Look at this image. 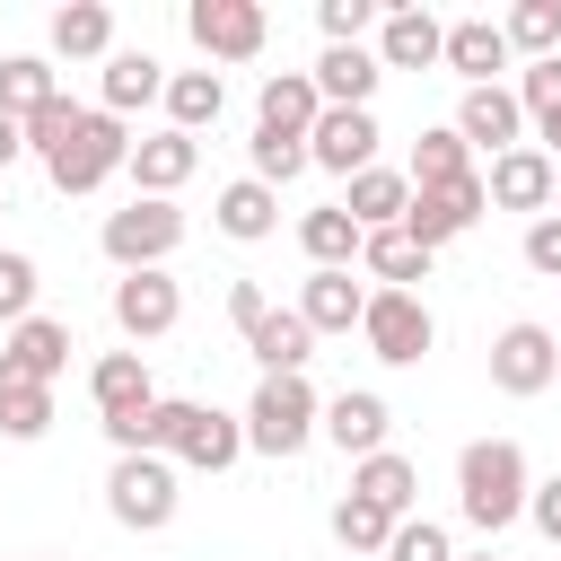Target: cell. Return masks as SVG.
I'll return each mask as SVG.
<instances>
[{
  "mask_svg": "<svg viewBox=\"0 0 561 561\" xmlns=\"http://www.w3.org/2000/svg\"><path fill=\"white\" fill-rule=\"evenodd\" d=\"M535 500V473H526V447L517 438H473L456 456V508L473 535H508Z\"/></svg>",
  "mask_w": 561,
  "mask_h": 561,
  "instance_id": "obj_1",
  "label": "cell"
},
{
  "mask_svg": "<svg viewBox=\"0 0 561 561\" xmlns=\"http://www.w3.org/2000/svg\"><path fill=\"white\" fill-rule=\"evenodd\" d=\"M228 324H237V342L263 359V377H307L316 333H307V316H298V307H272L254 280H228Z\"/></svg>",
  "mask_w": 561,
  "mask_h": 561,
  "instance_id": "obj_2",
  "label": "cell"
},
{
  "mask_svg": "<svg viewBox=\"0 0 561 561\" xmlns=\"http://www.w3.org/2000/svg\"><path fill=\"white\" fill-rule=\"evenodd\" d=\"M307 438H324V403L307 377H263L245 394V447L254 456H298Z\"/></svg>",
  "mask_w": 561,
  "mask_h": 561,
  "instance_id": "obj_3",
  "label": "cell"
},
{
  "mask_svg": "<svg viewBox=\"0 0 561 561\" xmlns=\"http://www.w3.org/2000/svg\"><path fill=\"white\" fill-rule=\"evenodd\" d=\"M96 245H105V263H114V272H167V254L184 245V210H175V202L131 193L123 210H105Z\"/></svg>",
  "mask_w": 561,
  "mask_h": 561,
  "instance_id": "obj_4",
  "label": "cell"
},
{
  "mask_svg": "<svg viewBox=\"0 0 561 561\" xmlns=\"http://www.w3.org/2000/svg\"><path fill=\"white\" fill-rule=\"evenodd\" d=\"M131 167V131H123V114H105V105H88L79 114V131L44 158V175H53V193H96L105 175H123Z\"/></svg>",
  "mask_w": 561,
  "mask_h": 561,
  "instance_id": "obj_5",
  "label": "cell"
},
{
  "mask_svg": "<svg viewBox=\"0 0 561 561\" xmlns=\"http://www.w3.org/2000/svg\"><path fill=\"white\" fill-rule=\"evenodd\" d=\"M359 342H368V359H386V368H421L430 342H438V316L421 307V289H368Z\"/></svg>",
  "mask_w": 561,
  "mask_h": 561,
  "instance_id": "obj_6",
  "label": "cell"
},
{
  "mask_svg": "<svg viewBox=\"0 0 561 561\" xmlns=\"http://www.w3.org/2000/svg\"><path fill=\"white\" fill-rule=\"evenodd\" d=\"M105 508H114V526H131V535L175 526V508H184L175 465H167V456H114V473H105Z\"/></svg>",
  "mask_w": 561,
  "mask_h": 561,
  "instance_id": "obj_7",
  "label": "cell"
},
{
  "mask_svg": "<svg viewBox=\"0 0 561 561\" xmlns=\"http://www.w3.org/2000/svg\"><path fill=\"white\" fill-rule=\"evenodd\" d=\"M184 35H193L210 61H254V53L272 44V18H263V0H193V9H184Z\"/></svg>",
  "mask_w": 561,
  "mask_h": 561,
  "instance_id": "obj_8",
  "label": "cell"
},
{
  "mask_svg": "<svg viewBox=\"0 0 561 561\" xmlns=\"http://www.w3.org/2000/svg\"><path fill=\"white\" fill-rule=\"evenodd\" d=\"M491 210V193H482V175H465V184H412V210H403V237L412 245H456L473 219Z\"/></svg>",
  "mask_w": 561,
  "mask_h": 561,
  "instance_id": "obj_9",
  "label": "cell"
},
{
  "mask_svg": "<svg viewBox=\"0 0 561 561\" xmlns=\"http://www.w3.org/2000/svg\"><path fill=\"white\" fill-rule=\"evenodd\" d=\"M561 377V342H552V324H500L491 333V386L500 394H543Z\"/></svg>",
  "mask_w": 561,
  "mask_h": 561,
  "instance_id": "obj_10",
  "label": "cell"
},
{
  "mask_svg": "<svg viewBox=\"0 0 561 561\" xmlns=\"http://www.w3.org/2000/svg\"><path fill=\"white\" fill-rule=\"evenodd\" d=\"M377 140H386V131H377V114H368V105H324V114H316V131H307V158H316L324 175H342V184H351V175H368V167H377Z\"/></svg>",
  "mask_w": 561,
  "mask_h": 561,
  "instance_id": "obj_11",
  "label": "cell"
},
{
  "mask_svg": "<svg viewBox=\"0 0 561 561\" xmlns=\"http://www.w3.org/2000/svg\"><path fill=\"white\" fill-rule=\"evenodd\" d=\"M456 131H465L473 158L526 149V105H517V88H465V96H456Z\"/></svg>",
  "mask_w": 561,
  "mask_h": 561,
  "instance_id": "obj_12",
  "label": "cell"
},
{
  "mask_svg": "<svg viewBox=\"0 0 561 561\" xmlns=\"http://www.w3.org/2000/svg\"><path fill=\"white\" fill-rule=\"evenodd\" d=\"M184 324V289L167 280V272H123L114 280V333L123 342H158V333H175Z\"/></svg>",
  "mask_w": 561,
  "mask_h": 561,
  "instance_id": "obj_13",
  "label": "cell"
},
{
  "mask_svg": "<svg viewBox=\"0 0 561 561\" xmlns=\"http://www.w3.org/2000/svg\"><path fill=\"white\" fill-rule=\"evenodd\" d=\"M482 193H491V210H552V193H561V167L526 140V149H508V158H491V175H482Z\"/></svg>",
  "mask_w": 561,
  "mask_h": 561,
  "instance_id": "obj_14",
  "label": "cell"
},
{
  "mask_svg": "<svg viewBox=\"0 0 561 561\" xmlns=\"http://www.w3.org/2000/svg\"><path fill=\"white\" fill-rule=\"evenodd\" d=\"M193 167H202V140L167 123V131L131 140V167H123V175H131V184H140L149 202H175V184H193Z\"/></svg>",
  "mask_w": 561,
  "mask_h": 561,
  "instance_id": "obj_15",
  "label": "cell"
},
{
  "mask_svg": "<svg viewBox=\"0 0 561 561\" xmlns=\"http://www.w3.org/2000/svg\"><path fill=\"white\" fill-rule=\"evenodd\" d=\"M88 394H96V421H105V430H123V421H140V412L158 403V386H149V359H140V351H105V359L88 368Z\"/></svg>",
  "mask_w": 561,
  "mask_h": 561,
  "instance_id": "obj_16",
  "label": "cell"
},
{
  "mask_svg": "<svg viewBox=\"0 0 561 561\" xmlns=\"http://www.w3.org/2000/svg\"><path fill=\"white\" fill-rule=\"evenodd\" d=\"M386 430H394V412H386V394H368V386H342L333 403H324V438L359 465V456H386Z\"/></svg>",
  "mask_w": 561,
  "mask_h": 561,
  "instance_id": "obj_17",
  "label": "cell"
},
{
  "mask_svg": "<svg viewBox=\"0 0 561 561\" xmlns=\"http://www.w3.org/2000/svg\"><path fill=\"white\" fill-rule=\"evenodd\" d=\"M70 324L61 316H26V324H9V342H0V368L9 377H35V386H53L61 368H70Z\"/></svg>",
  "mask_w": 561,
  "mask_h": 561,
  "instance_id": "obj_18",
  "label": "cell"
},
{
  "mask_svg": "<svg viewBox=\"0 0 561 561\" xmlns=\"http://www.w3.org/2000/svg\"><path fill=\"white\" fill-rule=\"evenodd\" d=\"M377 61L386 70H430V61H447V26L430 9H412V0H394L386 26H377Z\"/></svg>",
  "mask_w": 561,
  "mask_h": 561,
  "instance_id": "obj_19",
  "label": "cell"
},
{
  "mask_svg": "<svg viewBox=\"0 0 561 561\" xmlns=\"http://www.w3.org/2000/svg\"><path fill=\"white\" fill-rule=\"evenodd\" d=\"M447 70H456L465 88H500V70H508L500 18H456V26H447Z\"/></svg>",
  "mask_w": 561,
  "mask_h": 561,
  "instance_id": "obj_20",
  "label": "cell"
},
{
  "mask_svg": "<svg viewBox=\"0 0 561 561\" xmlns=\"http://www.w3.org/2000/svg\"><path fill=\"white\" fill-rule=\"evenodd\" d=\"M307 79H316V96H324V105H368V96H377V79H386V61H377L368 44H324Z\"/></svg>",
  "mask_w": 561,
  "mask_h": 561,
  "instance_id": "obj_21",
  "label": "cell"
},
{
  "mask_svg": "<svg viewBox=\"0 0 561 561\" xmlns=\"http://www.w3.org/2000/svg\"><path fill=\"white\" fill-rule=\"evenodd\" d=\"M167 79H175V70H167L158 53H114V61H105V79H96V105H105V114L167 105Z\"/></svg>",
  "mask_w": 561,
  "mask_h": 561,
  "instance_id": "obj_22",
  "label": "cell"
},
{
  "mask_svg": "<svg viewBox=\"0 0 561 561\" xmlns=\"http://www.w3.org/2000/svg\"><path fill=\"white\" fill-rule=\"evenodd\" d=\"M316 114H324V96H316V79H307V70H272V79H263V96H254V123H263V131H289V140H307V131H316Z\"/></svg>",
  "mask_w": 561,
  "mask_h": 561,
  "instance_id": "obj_23",
  "label": "cell"
},
{
  "mask_svg": "<svg viewBox=\"0 0 561 561\" xmlns=\"http://www.w3.org/2000/svg\"><path fill=\"white\" fill-rule=\"evenodd\" d=\"M342 210L359 219V237H386V228H403V210H412V175H394V167H368V175H351Z\"/></svg>",
  "mask_w": 561,
  "mask_h": 561,
  "instance_id": "obj_24",
  "label": "cell"
},
{
  "mask_svg": "<svg viewBox=\"0 0 561 561\" xmlns=\"http://www.w3.org/2000/svg\"><path fill=\"white\" fill-rule=\"evenodd\" d=\"M210 219H219V237H237V245H263V237L280 228V193H272V184H254V175H237V184H219Z\"/></svg>",
  "mask_w": 561,
  "mask_h": 561,
  "instance_id": "obj_25",
  "label": "cell"
},
{
  "mask_svg": "<svg viewBox=\"0 0 561 561\" xmlns=\"http://www.w3.org/2000/svg\"><path fill=\"white\" fill-rule=\"evenodd\" d=\"M53 53L61 61H114V9L105 0H61L53 9Z\"/></svg>",
  "mask_w": 561,
  "mask_h": 561,
  "instance_id": "obj_26",
  "label": "cell"
},
{
  "mask_svg": "<svg viewBox=\"0 0 561 561\" xmlns=\"http://www.w3.org/2000/svg\"><path fill=\"white\" fill-rule=\"evenodd\" d=\"M298 245H307V272H351L368 237H359V219H351L342 202H324V210L298 219Z\"/></svg>",
  "mask_w": 561,
  "mask_h": 561,
  "instance_id": "obj_27",
  "label": "cell"
},
{
  "mask_svg": "<svg viewBox=\"0 0 561 561\" xmlns=\"http://www.w3.org/2000/svg\"><path fill=\"white\" fill-rule=\"evenodd\" d=\"M298 316H307V333H351V324L368 316V289H359L351 272H307Z\"/></svg>",
  "mask_w": 561,
  "mask_h": 561,
  "instance_id": "obj_28",
  "label": "cell"
},
{
  "mask_svg": "<svg viewBox=\"0 0 561 561\" xmlns=\"http://www.w3.org/2000/svg\"><path fill=\"white\" fill-rule=\"evenodd\" d=\"M53 96H61V70H53L44 53H0V114H9V123L44 114Z\"/></svg>",
  "mask_w": 561,
  "mask_h": 561,
  "instance_id": "obj_29",
  "label": "cell"
},
{
  "mask_svg": "<svg viewBox=\"0 0 561 561\" xmlns=\"http://www.w3.org/2000/svg\"><path fill=\"white\" fill-rule=\"evenodd\" d=\"M219 114H228V79H219V70H175V79H167V123H175V131L202 140Z\"/></svg>",
  "mask_w": 561,
  "mask_h": 561,
  "instance_id": "obj_30",
  "label": "cell"
},
{
  "mask_svg": "<svg viewBox=\"0 0 561 561\" xmlns=\"http://www.w3.org/2000/svg\"><path fill=\"white\" fill-rule=\"evenodd\" d=\"M351 491H359V500H377L386 517H412L421 473H412V456H394V447H386V456H359V465H351Z\"/></svg>",
  "mask_w": 561,
  "mask_h": 561,
  "instance_id": "obj_31",
  "label": "cell"
},
{
  "mask_svg": "<svg viewBox=\"0 0 561 561\" xmlns=\"http://www.w3.org/2000/svg\"><path fill=\"white\" fill-rule=\"evenodd\" d=\"M465 175H482L473 149H465V131H456V123H430V131L412 140V184H465Z\"/></svg>",
  "mask_w": 561,
  "mask_h": 561,
  "instance_id": "obj_32",
  "label": "cell"
},
{
  "mask_svg": "<svg viewBox=\"0 0 561 561\" xmlns=\"http://www.w3.org/2000/svg\"><path fill=\"white\" fill-rule=\"evenodd\" d=\"M394 526H403V517H386V508H377V500H359V491H342V500H333V543H342V552H359V561H368V552H386V543H394Z\"/></svg>",
  "mask_w": 561,
  "mask_h": 561,
  "instance_id": "obj_33",
  "label": "cell"
},
{
  "mask_svg": "<svg viewBox=\"0 0 561 561\" xmlns=\"http://www.w3.org/2000/svg\"><path fill=\"white\" fill-rule=\"evenodd\" d=\"M359 263H368V280H386V289H412V280H430V245H412L403 228L368 237V245H359Z\"/></svg>",
  "mask_w": 561,
  "mask_h": 561,
  "instance_id": "obj_34",
  "label": "cell"
},
{
  "mask_svg": "<svg viewBox=\"0 0 561 561\" xmlns=\"http://www.w3.org/2000/svg\"><path fill=\"white\" fill-rule=\"evenodd\" d=\"M500 35H508V53L552 61V53H561V0H517V9L500 18Z\"/></svg>",
  "mask_w": 561,
  "mask_h": 561,
  "instance_id": "obj_35",
  "label": "cell"
},
{
  "mask_svg": "<svg viewBox=\"0 0 561 561\" xmlns=\"http://www.w3.org/2000/svg\"><path fill=\"white\" fill-rule=\"evenodd\" d=\"M44 430H53V386L0 368V438H44Z\"/></svg>",
  "mask_w": 561,
  "mask_h": 561,
  "instance_id": "obj_36",
  "label": "cell"
},
{
  "mask_svg": "<svg viewBox=\"0 0 561 561\" xmlns=\"http://www.w3.org/2000/svg\"><path fill=\"white\" fill-rule=\"evenodd\" d=\"M245 158H254V184H272V193H280L289 175H307V167H316V158H307V140H289V131H263V123H254Z\"/></svg>",
  "mask_w": 561,
  "mask_h": 561,
  "instance_id": "obj_37",
  "label": "cell"
},
{
  "mask_svg": "<svg viewBox=\"0 0 561 561\" xmlns=\"http://www.w3.org/2000/svg\"><path fill=\"white\" fill-rule=\"evenodd\" d=\"M35 289H44V272H35V254H18V245H0V324H26V316H35Z\"/></svg>",
  "mask_w": 561,
  "mask_h": 561,
  "instance_id": "obj_38",
  "label": "cell"
},
{
  "mask_svg": "<svg viewBox=\"0 0 561 561\" xmlns=\"http://www.w3.org/2000/svg\"><path fill=\"white\" fill-rule=\"evenodd\" d=\"M316 26H324V44H359L368 26H386V9L377 0H316Z\"/></svg>",
  "mask_w": 561,
  "mask_h": 561,
  "instance_id": "obj_39",
  "label": "cell"
},
{
  "mask_svg": "<svg viewBox=\"0 0 561 561\" xmlns=\"http://www.w3.org/2000/svg\"><path fill=\"white\" fill-rule=\"evenodd\" d=\"M386 561H456V543H447V526H438V517H403V526H394V543H386Z\"/></svg>",
  "mask_w": 561,
  "mask_h": 561,
  "instance_id": "obj_40",
  "label": "cell"
},
{
  "mask_svg": "<svg viewBox=\"0 0 561 561\" xmlns=\"http://www.w3.org/2000/svg\"><path fill=\"white\" fill-rule=\"evenodd\" d=\"M79 114H88V105H70V96H53V105H44V114H26L18 131H26V149H35V158H53V149H61L70 131H79Z\"/></svg>",
  "mask_w": 561,
  "mask_h": 561,
  "instance_id": "obj_41",
  "label": "cell"
},
{
  "mask_svg": "<svg viewBox=\"0 0 561 561\" xmlns=\"http://www.w3.org/2000/svg\"><path fill=\"white\" fill-rule=\"evenodd\" d=\"M517 105H526L535 123H552V114H561V53H552V61H526V70H517Z\"/></svg>",
  "mask_w": 561,
  "mask_h": 561,
  "instance_id": "obj_42",
  "label": "cell"
},
{
  "mask_svg": "<svg viewBox=\"0 0 561 561\" xmlns=\"http://www.w3.org/2000/svg\"><path fill=\"white\" fill-rule=\"evenodd\" d=\"M526 272H543V280H561V210H543V219L526 228Z\"/></svg>",
  "mask_w": 561,
  "mask_h": 561,
  "instance_id": "obj_43",
  "label": "cell"
},
{
  "mask_svg": "<svg viewBox=\"0 0 561 561\" xmlns=\"http://www.w3.org/2000/svg\"><path fill=\"white\" fill-rule=\"evenodd\" d=\"M526 517H535V535H543V543H561V473H552V482H535Z\"/></svg>",
  "mask_w": 561,
  "mask_h": 561,
  "instance_id": "obj_44",
  "label": "cell"
},
{
  "mask_svg": "<svg viewBox=\"0 0 561 561\" xmlns=\"http://www.w3.org/2000/svg\"><path fill=\"white\" fill-rule=\"evenodd\" d=\"M18 158H26V131H18V123H9V114H0V175H9V167H18Z\"/></svg>",
  "mask_w": 561,
  "mask_h": 561,
  "instance_id": "obj_45",
  "label": "cell"
},
{
  "mask_svg": "<svg viewBox=\"0 0 561 561\" xmlns=\"http://www.w3.org/2000/svg\"><path fill=\"white\" fill-rule=\"evenodd\" d=\"M535 149H543V158L561 167V114H552V123H535Z\"/></svg>",
  "mask_w": 561,
  "mask_h": 561,
  "instance_id": "obj_46",
  "label": "cell"
},
{
  "mask_svg": "<svg viewBox=\"0 0 561 561\" xmlns=\"http://www.w3.org/2000/svg\"><path fill=\"white\" fill-rule=\"evenodd\" d=\"M456 561H500V552H456Z\"/></svg>",
  "mask_w": 561,
  "mask_h": 561,
  "instance_id": "obj_47",
  "label": "cell"
},
{
  "mask_svg": "<svg viewBox=\"0 0 561 561\" xmlns=\"http://www.w3.org/2000/svg\"><path fill=\"white\" fill-rule=\"evenodd\" d=\"M0 210H9V184H0Z\"/></svg>",
  "mask_w": 561,
  "mask_h": 561,
  "instance_id": "obj_48",
  "label": "cell"
}]
</instances>
